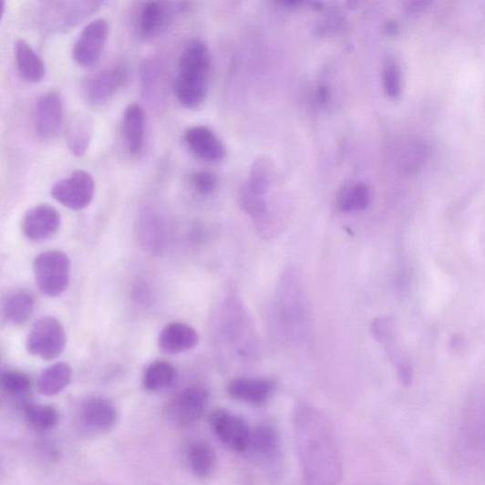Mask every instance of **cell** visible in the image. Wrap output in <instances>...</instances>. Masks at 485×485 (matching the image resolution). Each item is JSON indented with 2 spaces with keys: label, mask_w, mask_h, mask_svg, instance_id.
<instances>
[{
  "label": "cell",
  "mask_w": 485,
  "mask_h": 485,
  "mask_svg": "<svg viewBox=\"0 0 485 485\" xmlns=\"http://www.w3.org/2000/svg\"><path fill=\"white\" fill-rule=\"evenodd\" d=\"M294 424L304 484L338 485L344 468L331 421L316 407L301 404Z\"/></svg>",
  "instance_id": "6da1fadb"
},
{
  "label": "cell",
  "mask_w": 485,
  "mask_h": 485,
  "mask_svg": "<svg viewBox=\"0 0 485 485\" xmlns=\"http://www.w3.org/2000/svg\"><path fill=\"white\" fill-rule=\"evenodd\" d=\"M212 61L207 45L192 40L184 48L179 63L175 92L179 103L186 108H197L206 99L211 78Z\"/></svg>",
  "instance_id": "7a4b0ae2"
},
{
  "label": "cell",
  "mask_w": 485,
  "mask_h": 485,
  "mask_svg": "<svg viewBox=\"0 0 485 485\" xmlns=\"http://www.w3.org/2000/svg\"><path fill=\"white\" fill-rule=\"evenodd\" d=\"M36 285L47 297L65 293L70 279V261L62 251H46L37 255L33 264Z\"/></svg>",
  "instance_id": "3957f363"
},
{
  "label": "cell",
  "mask_w": 485,
  "mask_h": 485,
  "mask_svg": "<svg viewBox=\"0 0 485 485\" xmlns=\"http://www.w3.org/2000/svg\"><path fill=\"white\" fill-rule=\"evenodd\" d=\"M66 345V330L63 325L52 316L38 320L33 325L27 338L29 353L47 361L58 358L64 352Z\"/></svg>",
  "instance_id": "277c9868"
},
{
  "label": "cell",
  "mask_w": 485,
  "mask_h": 485,
  "mask_svg": "<svg viewBox=\"0 0 485 485\" xmlns=\"http://www.w3.org/2000/svg\"><path fill=\"white\" fill-rule=\"evenodd\" d=\"M98 2H52L45 5L43 26L52 32H64L76 27L102 6Z\"/></svg>",
  "instance_id": "5b68a950"
},
{
  "label": "cell",
  "mask_w": 485,
  "mask_h": 485,
  "mask_svg": "<svg viewBox=\"0 0 485 485\" xmlns=\"http://www.w3.org/2000/svg\"><path fill=\"white\" fill-rule=\"evenodd\" d=\"M209 422L212 431L224 445L237 453L250 449L252 431L244 419L226 408H214Z\"/></svg>",
  "instance_id": "8992f818"
},
{
  "label": "cell",
  "mask_w": 485,
  "mask_h": 485,
  "mask_svg": "<svg viewBox=\"0 0 485 485\" xmlns=\"http://www.w3.org/2000/svg\"><path fill=\"white\" fill-rule=\"evenodd\" d=\"M94 195L95 181L85 170H77L52 188V197L72 211H82L88 207Z\"/></svg>",
  "instance_id": "52a82bcc"
},
{
  "label": "cell",
  "mask_w": 485,
  "mask_h": 485,
  "mask_svg": "<svg viewBox=\"0 0 485 485\" xmlns=\"http://www.w3.org/2000/svg\"><path fill=\"white\" fill-rule=\"evenodd\" d=\"M129 79V72L124 65L106 67L88 79L84 86L86 100L92 106H101L123 88Z\"/></svg>",
  "instance_id": "ba28073f"
},
{
  "label": "cell",
  "mask_w": 485,
  "mask_h": 485,
  "mask_svg": "<svg viewBox=\"0 0 485 485\" xmlns=\"http://www.w3.org/2000/svg\"><path fill=\"white\" fill-rule=\"evenodd\" d=\"M109 26L105 18H97L88 24L77 40L72 57L81 67L94 66L104 52Z\"/></svg>",
  "instance_id": "9c48e42d"
},
{
  "label": "cell",
  "mask_w": 485,
  "mask_h": 485,
  "mask_svg": "<svg viewBox=\"0 0 485 485\" xmlns=\"http://www.w3.org/2000/svg\"><path fill=\"white\" fill-rule=\"evenodd\" d=\"M208 399L209 395L204 387H188L169 404L168 418L180 427L195 424L203 416Z\"/></svg>",
  "instance_id": "30bf717a"
},
{
  "label": "cell",
  "mask_w": 485,
  "mask_h": 485,
  "mask_svg": "<svg viewBox=\"0 0 485 485\" xmlns=\"http://www.w3.org/2000/svg\"><path fill=\"white\" fill-rule=\"evenodd\" d=\"M64 121V105L57 91L43 94L35 110V129L42 139H52L61 131Z\"/></svg>",
  "instance_id": "8fae6325"
},
{
  "label": "cell",
  "mask_w": 485,
  "mask_h": 485,
  "mask_svg": "<svg viewBox=\"0 0 485 485\" xmlns=\"http://www.w3.org/2000/svg\"><path fill=\"white\" fill-rule=\"evenodd\" d=\"M61 216L53 206L42 204L29 210L22 220V232L26 238L41 242L51 238L59 230Z\"/></svg>",
  "instance_id": "7c38bea8"
},
{
  "label": "cell",
  "mask_w": 485,
  "mask_h": 485,
  "mask_svg": "<svg viewBox=\"0 0 485 485\" xmlns=\"http://www.w3.org/2000/svg\"><path fill=\"white\" fill-rule=\"evenodd\" d=\"M173 15L174 8L171 4L144 3L137 14L136 31L143 39H153L168 28Z\"/></svg>",
  "instance_id": "4fadbf2b"
},
{
  "label": "cell",
  "mask_w": 485,
  "mask_h": 485,
  "mask_svg": "<svg viewBox=\"0 0 485 485\" xmlns=\"http://www.w3.org/2000/svg\"><path fill=\"white\" fill-rule=\"evenodd\" d=\"M79 418L85 429L90 432H106L111 429L118 419L114 405L102 397H91L84 401Z\"/></svg>",
  "instance_id": "5bb4252c"
},
{
  "label": "cell",
  "mask_w": 485,
  "mask_h": 485,
  "mask_svg": "<svg viewBox=\"0 0 485 485\" xmlns=\"http://www.w3.org/2000/svg\"><path fill=\"white\" fill-rule=\"evenodd\" d=\"M184 140L188 149L205 161L217 162L225 157L222 140L206 127L190 128L184 134Z\"/></svg>",
  "instance_id": "9a60e30c"
},
{
  "label": "cell",
  "mask_w": 485,
  "mask_h": 485,
  "mask_svg": "<svg viewBox=\"0 0 485 485\" xmlns=\"http://www.w3.org/2000/svg\"><path fill=\"white\" fill-rule=\"evenodd\" d=\"M275 389L271 379L240 377L228 386V393L235 400L252 405H262L268 401Z\"/></svg>",
  "instance_id": "2e32d148"
},
{
  "label": "cell",
  "mask_w": 485,
  "mask_h": 485,
  "mask_svg": "<svg viewBox=\"0 0 485 485\" xmlns=\"http://www.w3.org/2000/svg\"><path fill=\"white\" fill-rule=\"evenodd\" d=\"M199 335L195 328L183 324L172 323L163 328L159 336V347L169 355H177L195 348Z\"/></svg>",
  "instance_id": "e0dca14e"
},
{
  "label": "cell",
  "mask_w": 485,
  "mask_h": 485,
  "mask_svg": "<svg viewBox=\"0 0 485 485\" xmlns=\"http://www.w3.org/2000/svg\"><path fill=\"white\" fill-rule=\"evenodd\" d=\"M15 58L20 76L27 82L39 83L44 79L45 64L26 40L15 42Z\"/></svg>",
  "instance_id": "ac0fdd59"
},
{
  "label": "cell",
  "mask_w": 485,
  "mask_h": 485,
  "mask_svg": "<svg viewBox=\"0 0 485 485\" xmlns=\"http://www.w3.org/2000/svg\"><path fill=\"white\" fill-rule=\"evenodd\" d=\"M145 114L138 104L127 107L123 117V130L128 150L132 155L141 152L145 139Z\"/></svg>",
  "instance_id": "d6986e66"
},
{
  "label": "cell",
  "mask_w": 485,
  "mask_h": 485,
  "mask_svg": "<svg viewBox=\"0 0 485 485\" xmlns=\"http://www.w3.org/2000/svg\"><path fill=\"white\" fill-rule=\"evenodd\" d=\"M72 378V369L67 363L57 362L45 369L38 377L37 390L45 397H55L63 392Z\"/></svg>",
  "instance_id": "ffe728a7"
},
{
  "label": "cell",
  "mask_w": 485,
  "mask_h": 485,
  "mask_svg": "<svg viewBox=\"0 0 485 485\" xmlns=\"http://www.w3.org/2000/svg\"><path fill=\"white\" fill-rule=\"evenodd\" d=\"M92 123L86 115H77L69 121L66 140L67 149L76 157H83L88 152L92 139Z\"/></svg>",
  "instance_id": "44dd1931"
},
{
  "label": "cell",
  "mask_w": 485,
  "mask_h": 485,
  "mask_svg": "<svg viewBox=\"0 0 485 485\" xmlns=\"http://www.w3.org/2000/svg\"><path fill=\"white\" fill-rule=\"evenodd\" d=\"M35 309V299L26 291H17L10 294L4 303V316L14 325L26 324L32 317Z\"/></svg>",
  "instance_id": "7402d4cb"
},
{
  "label": "cell",
  "mask_w": 485,
  "mask_h": 485,
  "mask_svg": "<svg viewBox=\"0 0 485 485\" xmlns=\"http://www.w3.org/2000/svg\"><path fill=\"white\" fill-rule=\"evenodd\" d=\"M177 372L171 363L159 360L150 364L143 375V387L150 392L168 389L175 382Z\"/></svg>",
  "instance_id": "603a6c76"
},
{
  "label": "cell",
  "mask_w": 485,
  "mask_h": 485,
  "mask_svg": "<svg viewBox=\"0 0 485 485\" xmlns=\"http://www.w3.org/2000/svg\"><path fill=\"white\" fill-rule=\"evenodd\" d=\"M188 463L193 474L200 478H207L212 473L216 465L215 452L207 443H195L189 449Z\"/></svg>",
  "instance_id": "cb8c5ba5"
},
{
  "label": "cell",
  "mask_w": 485,
  "mask_h": 485,
  "mask_svg": "<svg viewBox=\"0 0 485 485\" xmlns=\"http://www.w3.org/2000/svg\"><path fill=\"white\" fill-rule=\"evenodd\" d=\"M250 449L266 459L275 457L279 449V438L276 430L268 425H262L252 431Z\"/></svg>",
  "instance_id": "d4e9b609"
},
{
  "label": "cell",
  "mask_w": 485,
  "mask_h": 485,
  "mask_svg": "<svg viewBox=\"0 0 485 485\" xmlns=\"http://www.w3.org/2000/svg\"><path fill=\"white\" fill-rule=\"evenodd\" d=\"M371 200L370 190L364 183H356L345 190L338 198V207L345 212L366 210Z\"/></svg>",
  "instance_id": "484cf974"
},
{
  "label": "cell",
  "mask_w": 485,
  "mask_h": 485,
  "mask_svg": "<svg viewBox=\"0 0 485 485\" xmlns=\"http://www.w3.org/2000/svg\"><path fill=\"white\" fill-rule=\"evenodd\" d=\"M26 417L28 423L39 430H48L55 428L59 422V412L53 406L32 404L26 408Z\"/></svg>",
  "instance_id": "4316f807"
},
{
  "label": "cell",
  "mask_w": 485,
  "mask_h": 485,
  "mask_svg": "<svg viewBox=\"0 0 485 485\" xmlns=\"http://www.w3.org/2000/svg\"><path fill=\"white\" fill-rule=\"evenodd\" d=\"M273 179V166L266 159L257 160L252 167L247 186L257 195L263 197L269 191Z\"/></svg>",
  "instance_id": "83f0119b"
},
{
  "label": "cell",
  "mask_w": 485,
  "mask_h": 485,
  "mask_svg": "<svg viewBox=\"0 0 485 485\" xmlns=\"http://www.w3.org/2000/svg\"><path fill=\"white\" fill-rule=\"evenodd\" d=\"M0 385L7 395L22 396L29 392L32 382L26 374L16 370H6L0 377Z\"/></svg>",
  "instance_id": "f1b7e54d"
},
{
  "label": "cell",
  "mask_w": 485,
  "mask_h": 485,
  "mask_svg": "<svg viewBox=\"0 0 485 485\" xmlns=\"http://www.w3.org/2000/svg\"><path fill=\"white\" fill-rule=\"evenodd\" d=\"M382 80L387 97L396 99L401 92V71L395 61H387L383 68Z\"/></svg>",
  "instance_id": "f546056e"
},
{
  "label": "cell",
  "mask_w": 485,
  "mask_h": 485,
  "mask_svg": "<svg viewBox=\"0 0 485 485\" xmlns=\"http://www.w3.org/2000/svg\"><path fill=\"white\" fill-rule=\"evenodd\" d=\"M240 201L242 207L253 216L263 214L266 210V204L262 196L253 192L247 185L240 191Z\"/></svg>",
  "instance_id": "4dcf8cb0"
},
{
  "label": "cell",
  "mask_w": 485,
  "mask_h": 485,
  "mask_svg": "<svg viewBox=\"0 0 485 485\" xmlns=\"http://www.w3.org/2000/svg\"><path fill=\"white\" fill-rule=\"evenodd\" d=\"M193 188L201 196H210L217 187L216 176L209 171H201L192 176Z\"/></svg>",
  "instance_id": "1f68e13d"
},
{
  "label": "cell",
  "mask_w": 485,
  "mask_h": 485,
  "mask_svg": "<svg viewBox=\"0 0 485 485\" xmlns=\"http://www.w3.org/2000/svg\"><path fill=\"white\" fill-rule=\"evenodd\" d=\"M331 99V90L327 85H320L316 89V100L321 107H325Z\"/></svg>",
  "instance_id": "d6a6232c"
},
{
  "label": "cell",
  "mask_w": 485,
  "mask_h": 485,
  "mask_svg": "<svg viewBox=\"0 0 485 485\" xmlns=\"http://www.w3.org/2000/svg\"><path fill=\"white\" fill-rule=\"evenodd\" d=\"M280 5L287 8H298L301 7L304 4L300 2H283L280 3Z\"/></svg>",
  "instance_id": "836d02e7"
},
{
  "label": "cell",
  "mask_w": 485,
  "mask_h": 485,
  "mask_svg": "<svg viewBox=\"0 0 485 485\" xmlns=\"http://www.w3.org/2000/svg\"><path fill=\"white\" fill-rule=\"evenodd\" d=\"M327 23H330V21H327ZM336 23H331V27L333 28L335 26ZM330 26V24H329ZM329 26H326L325 27L328 29Z\"/></svg>",
  "instance_id": "e575fe53"
},
{
  "label": "cell",
  "mask_w": 485,
  "mask_h": 485,
  "mask_svg": "<svg viewBox=\"0 0 485 485\" xmlns=\"http://www.w3.org/2000/svg\"><path fill=\"white\" fill-rule=\"evenodd\" d=\"M87 485H107V484H101V483H90V484H87Z\"/></svg>",
  "instance_id": "d590c367"
}]
</instances>
